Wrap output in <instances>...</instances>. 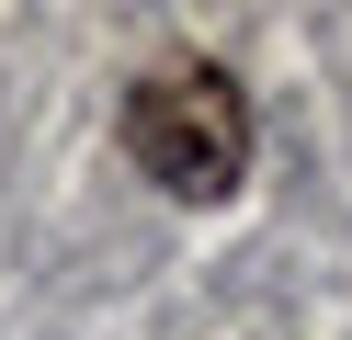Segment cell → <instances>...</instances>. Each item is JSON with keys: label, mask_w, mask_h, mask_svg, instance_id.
Segmentation results:
<instances>
[{"label": "cell", "mask_w": 352, "mask_h": 340, "mask_svg": "<svg viewBox=\"0 0 352 340\" xmlns=\"http://www.w3.org/2000/svg\"><path fill=\"white\" fill-rule=\"evenodd\" d=\"M125 159H137L160 193H182V204L239 193V170H250V102H239V80L205 68V57L148 68V80L125 91Z\"/></svg>", "instance_id": "obj_1"}]
</instances>
